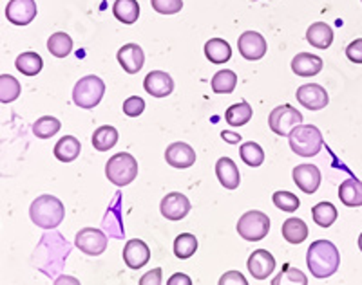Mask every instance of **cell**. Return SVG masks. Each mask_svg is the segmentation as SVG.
<instances>
[{
  "label": "cell",
  "instance_id": "obj_13",
  "mask_svg": "<svg viewBox=\"0 0 362 285\" xmlns=\"http://www.w3.org/2000/svg\"><path fill=\"white\" fill-rule=\"evenodd\" d=\"M297 102L310 110H321L328 105L329 98L325 87L317 85V83H306L300 85L296 92Z\"/></svg>",
  "mask_w": 362,
  "mask_h": 285
},
{
  "label": "cell",
  "instance_id": "obj_4",
  "mask_svg": "<svg viewBox=\"0 0 362 285\" xmlns=\"http://www.w3.org/2000/svg\"><path fill=\"white\" fill-rule=\"evenodd\" d=\"M105 177L116 186H127L138 177V161L127 152L115 154L105 164Z\"/></svg>",
  "mask_w": 362,
  "mask_h": 285
},
{
  "label": "cell",
  "instance_id": "obj_33",
  "mask_svg": "<svg viewBox=\"0 0 362 285\" xmlns=\"http://www.w3.org/2000/svg\"><path fill=\"white\" fill-rule=\"evenodd\" d=\"M198 251V238L190 233H181L174 241V255L181 260H187Z\"/></svg>",
  "mask_w": 362,
  "mask_h": 285
},
{
  "label": "cell",
  "instance_id": "obj_25",
  "mask_svg": "<svg viewBox=\"0 0 362 285\" xmlns=\"http://www.w3.org/2000/svg\"><path fill=\"white\" fill-rule=\"evenodd\" d=\"M205 56L212 63H225L232 58L230 44L223 38H212L205 44Z\"/></svg>",
  "mask_w": 362,
  "mask_h": 285
},
{
  "label": "cell",
  "instance_id": "obj_14",
  "mask_svg": "<svg viewBox=\"0 0 362 285\" xmlns=\"http://www.w3.org/2000/svg\"><path fill=\"white\" fill-rule=\"evenodd\" d=\"M248 271L255 280H267L274 269H276V258L267 249H255L248 258Z\"/></svg>",
  "mask_w": 362,
  "mask_h": 285
},
{
  "label": "cell",
  "instance_id": "obj_31",
  "mask_svg": "<svg viewBox=\"0 0 362 285\" xmlns=\"http://www.w3.org/2000/svg\"><path fill=\"white\" fill-rule=\"evenodd\" d=\"M21 83L11 74H0V103H13L21 96Z\"/></svg>",
  "mask_w": 362,
  "mask_h": 285
},
{
  "label": "cell",
  "instance_id": "obj_1",
  "mask_svg": "<svg viewBox=\"0 0 362 285\" xmlns=\"http://www.w3.org/2000/svg\"><path fill=\"white\" fill-rule=\"evenodd\" d=\"M306 264L313 278L325 280L337 273L341 265V253L329 241H315L306 253Z\"/></svg>",
  "mask_w": 362,
  "mask_h": 285
},
{
  "label": "cell",
  "instance_id": "obj_9",
  "mask_svg": "<svg viewBox=\"0 0 362 285\" xmlns=\"http://www.w3.org/2000/svg\"><path fill=\"white\" fill-rule=\"evenodd\" d=\"M238 47L239 54L248 61H257L261 58H264L267 54V40L261 33L257 31H245L241 37L238 38Z\"/></svg>",
  "mask_w": 362,
  "mask_h": 285
},
{
  "label": "cell",
  "instance_id": "obj_46",
  "mask_svg": "<svg viewBox=\"0 0 362 285\" xmlns=\"http://www.w3.org/2000/svg\"><path fill=\"white\" fill-rule=\"evenodd\" d=\"M358 249L362 251V233H361V236H358Z\"/></svg>",
  "mask_w": 362,
  "mask_h": 285
},
{
  "label": "cell",
  "instance_id": "obj_2",
  "mask_svg": "<svg viewBox=\"0 0 362 285\" xmlns=\"http://www.w3.org/2000/svg\"><path fill=\"white\" fill-rule=\"evenodd\" d=\"M29 217L38 228L54 229L62 224L64 217H66V206L54 195H40L31 202Z\"/></svg>",
  "mask_w": 362,
  "mask_h": 285
},
{
  "label": "cell",
  "instance_id": "obj_44",
  "mask_svg": "<svg viewBox=\"0 0 362 285\" xmlns=\"http://www.w3.org/2000/svg\"><path fill=\"white\" fill-rule=\"evenodd\" d=\"M167 284H169V285H192V280H190L187 274L176 273V274H173V278H170Z\"/></svg>",
  "mask_w": 362,
  "mask_h": 285
},
{
  "label": "cell",
  "instance_id": "obj_8",
  "mask_svg": "<svg viewBox=\"0 0 362 285\" xmlns=\"http://www.w3.org/2000/svg\"><path fill=\"white\" fill-rule=\"evenodd\" d=\"M74 244L82 253L89 255V257H98L107 249L109 238L107 235L100 229L95 228H83L76 233Z\"/></svg>",
  "mask_w": 362,
  "mask_h": 285
},
{
  "label": "cell",
  "instance_id": "obj_21",
  "mask_svg": "<svg viewBox=\"0 0 362 285\" xmlns=\"http://www.w3.org/2000/svg\"><path fill=\"white\" fill-rule=\"evenodd\" d=\"M306 40L317 49H328L332 42H334V29L325 24V22H315L306 31Z\"/></svg>",
  "mask_w": 362,
  "mask_h": 285
},
{
  "label": "cell",
  "instance_id": "obj_40",
  "mask_svg": "<svg viewBox=\"0 0 362 285\" xmlns=\"http://www.w3.org/2000/svg\"><path fill=\"white\" fill-rule=\"evenodd\" d=\"M145 110V102L140 96H131L124 102V114L129 118H138Z\"/></svg>",
  "mask_w": 362,
  "mask_h": 285
},
{
  "label": "cell",
  "instance_id": "obj_43",
  "mask_svg": "<svg viewBox=\"0 0 362 285\" xmlns=\"http://www.w3.org/2000/svg\"><path fill=\"white\" fill-rule=\"evenodd\" d=\"M160 284H161V269L148 271V273L140 280V285H160Z\"/></svg>",
  "mask_w": 362,
  "mask_h": 285
},
{
  "label": "cell",
  "instance_id": "obj_28",
  "mask_svg": "<svg viewBox=\"0 0 362 285\" xmlns=\"http://www.w3.org/2000/svg\"><path fill=\"white\" fill-rule=\"evenodd\" d=\"M15 67H17L18 73H22L24 76H37L38 73L44 67V60L38 53L33 51H28V53H22L21 56L15 61Z\"/></svg>",
  "mask_w": 362,
  "mask_h": 285
},
{
  "label": "cell",
  "instance_id": "obj_6",
  "mask_svg": "<svg viewBox=\"0 0 362 285\" xmlns=\"http://www.w3.org/2000/svg\"><path fill=\"white\" fill-rule=\"evenodd\" d=\"M270 231V219L267 213L252 210L245 213L238 222V233L241 238L248 242H259Z\"/></svg>",
  "mask_w": 362,
  "mask_h": 285
},
{
  "label": "cell",
  "instance_id": "obj_5",
  "mask_svg": "<svg viewBox=\"0 0 362 285\" xmlns=\"http://www.w3.org/2000/svg\"><path fill=\"white\" fill-rule=\"evenodd\" d=\"M105 94V83L102 78L89 74V76L80 78L73 89V102L80 109H95L102 102Z\"/></svg>",
  "mask_w": 362,
  "mask_h": 285
},
{
  "label": "cell",
  "instance_id": "obj_23",
  "mask_svg": "<svg viewBox=\"0 0 362 285\" xmlns=\"http://www.w3.org/2000/svg\"><path fill=\"white\" fill-rule=\"evenodd\" d=\"M82 150V145L74 135H64L60 141L54 145V157H57L60 163H73L76 157L80 155Z\"/></svg>",
  "mask_w": 362,
  "mask_h": 285
},
{
  "label": "cell",
  "instance_id": "obj_10",
  "mask_svg": "<svg viewBox=\"0 0 362 285\" xmlns=\"http://www.w3.org/2000/svg\"><path fill=\"white\" fill-rule=\"evenodd\" d=\"M161 215L167 220H183L190 212V200L180 192H170L161 199Z\"/></svg>",
  "mask_w": 362,
  "mask_h": 285
},
{
  "label": "cell",
  "instance_id": "obj_47",
  "mask_svg": "<svg viewBox=\"0 0 362 285\" xmlns=\"http://www.w3.org/2000/svg\"><path fill=\"white\" fill-rule=\"evenodd\" d=\"M361 2H362V0H361Z\"/></svg>",
  "mask_w": 362,
  "mask_h": 285
},
{
  "label": "cell",
  "instance_id": "obj_15",
  "mask_svg": "<svg viewBox=\"0 0 362 285\" xmlns=\"http://www.w3.org/2000/svg\"><path fill=\"white\" fill-rule=\"evenodd\" d=\"M144 89L154 98H167L174 90V80L169 73L151 71L144 80Z\"/></svg>",
  "mask_w": 362,
  "mask_h": 285
},
{
  "label": "cell",
  "instance_id": "obj_7",
  "mask_svg": "<svg viewBox=\"0 0 362 285\" xmlns=\"http://www.w3.org/2000/svg\"><path fill=\"white\" fill-rule=\"evenodd\" d=\"M300 123H303V114L292 105L276 107L268 116V126L277 135H288Z\"/></svg>",
  "mask_w": 362,
  "mask_h": 285
},
{
  "label": "cell",
  "instance_id": "obj_26",
  "mask_svg": "<svg viewBox=\"0 0 362 285\" xmlns=\"http://www.w3.org/2000/svg\"><path fill=\"white\" fill-rule=\"evenodd\" d=\"M283 238L290 244H300L308 238V226L305 220L288 219L283 222Z\"/></svg>",
  "mask_w": 362,
  "mask_h": 285
},
{
  "label": "cell",
  "instance_id": "obj_42",
  "mask_svg": "<svg viewBox=\"0 0 362 285\" xmlns=\"http://www.w3.org/2000/svg\"><path fill=\"white\" fill-rule=\"evenodd\" d=\"M219 285H248V281L239 271H228L219 278Z\"/></svg>",
  "mask_w": 362,
  "mask_h": 285
},
{
  "label": "cell",
  "instance_id": "obj_16",
  "mask_svg": "<svg viewBox=\"0 0 362 285\" xmlns=\"http://www.w3.org/2000/svg\"><path fill=\"white\" fill-rule=\"evenodd\" d=\"M116 58L127 74H138L144 69L145 53L138 44H125L124 47H119Z\"/></svg>",
  "mask_w": 362,
  "mask_h": 285
},
{
  "label": "cell",
  "instance_id": "obj_35",
  "mask_svg": "<svg viewBox=\"0 0 362 285\" xmlns=\"http://www.w3.org/2000/svg\"><path fill=\"white\" fill-rule=\"evenodd\" d=\"M62 128V123L60 119L53 118V116H44V118L37 119L33 123V134L38 139H49L54 134H58V131Z\"/></svg>",
  "mask_w": 362,
  "mask_h": 285
},
{
  "label": "cell",
  "instance_id": "obj_34",
  "mask_svg": "<svg viewBox=\"0 0 362 285\" xmlns=\"http://www.w3.org/2000/svg\"><path fill=\"white\" fill-rule=\"evenodd\" d=\"M312 217L317 226L329 228L337 220V208L332 202H319L312 208Z\"/></svg>",
  "mask_w": 362,
  "mask_h": 285
},
{
  "label": "cell",
  "instance_id": "obj_30",
  "mask_svg": "<svg viewBox=\"0 0 362 285\" xmlns=\"http://www.w3.org/2000/svg\"><path fill=\"white\" fill-rule=\"evenodd\" d=\"M47 51L57 58L69 56L71 51H73V38L62 31L51 35L49 40H47Z\"/></svg>",
  "mask_w": 362,
  "mask_h": 285
},
{
  "label": "cell",
  "instance_id": "obj_24",
  "mask_svg": "<svg viewBox=\"0 0 362 285\" xmlns=\"http://www.w3.org/2000/svg\"><path fill=\"white\" fill-rule=\"evenodd\" d=\"M112 15L122 24L131 25L140 17V4L138 0H116L112 6Z\"/></svg>",
  "mask_w": 362,
  "mask_h": 285
},
{
  "label": "cell",
  "instance_id": "obj_20",
  "mask_svg": "<svg viewBox=\"0 0 362 285\" xmlns=\"http://www.w3.org/2000/svg\"><path fill=\"white\" fill-rule=\"evenodd\" d=\"M292 71L300 78L317 76L322 71V60L315 54L299 53L292 60Z\"/></svg>",
  "mask_w": 362,
  "mask_h": 285
},
{
  "label": "cell",
  "instance_id": "obj_22",
  "mask_svg": "<svg viewBox=\"0 0 362 285\" xmlns=\"http://www.w3.org/2000/svg\"><path fill=\"white\" fill-rule=\"evenodd\" d=\"M339 199L348 208H358L362 206V181L357 177H350L339 188Z\"/></svg>",
  "mask_w": 362,
  "mask_h": 285
},
{
  "label": "cell",
  "instance_id": "obj_37",
  "mask_svg": "<svg viewBox=\"0 0 362 285\" xmlns=\"http://www.w3.org/2000/svg\"><path fill=\"white\" fill-rule=\"evenodd\" d=\"M274 285H306L308 284V278L305 277V273L303 271H299V269L292 267V265H284V269L279 273V277L274 278V281H272Z\"/></svg>",
  "mask_w": 362,
  "mask_h": 285
},
{
  "label": "cell",
  "instance_id": "obj_17",
  "mask_svg": "<svg viewBox=\"0 0 362 285\" xmlns=\"http://www.w3.org/2000/svg\"><path fill=\"white\" fill-rule=\"evenodd\" d=\"M165 161L173 168L183 170V168H190L196 163V152L187 142H173V145H169L167 152H165Z\"/></svg>",
  "mask_w": 362,
  "mask_h": 285
},
{
  "label": "cell",
  "instance_id": "obj_3",
  "mask_svg": "<svg viewBox=\"0 0 362 285\" xmlns=\"http://www.w3.org/2000/svg\"><path fill=\"white\" fill-rule=\"evenodd\" d=\"M290 148L293 154L300 157H313L321 152L325 139H322L321 131L313 125H297L288 134Z\"/></svg>",
  "mask_w": 362,
  "mask_h": 285
},
{
  "label": "cell",
  "instance_id": "obj_39",
  "mask_svg": "<svg viewBox=\"0 0 362 285\" xmlns=\"http://www.w3.org/2000/svg\"><path fill=\"white\" fill-rule=\"evenodd\" d=\"M151 6L160 15H176L183 8V0H151Z\"/></svg>",
  "mask_w": 362,
  "mask_h": 285
},
{
  "label": "cell",
  "instance_id": "obj_29",
  "mask_svg": "<svg viewBox=\"0 0 362 285\" xmlns=\"http://www.w3.org/2000/svg\"><path fill=\"white\" fill-rule=\"evenodd\" d=\"M252 116H254V110H252V107L248 105L247 102H241V103H235V105H230L225 112V119L230 126L247 125V123L252 119Z\"/></svg>",
  "mask_w": 362,
  "mask_h": 285
},
{
  "label": "cell",
  "instance_id": "obj_32",
  "mask_svg": "<svg viewBox=\"0 0 362 285\" xmlns=\"http://www.w3.org/2000/svg\"><path fill=\"white\" fill-rule=\"evenodd\" d=\"M210 85H212V90L216 94H230L234 92L235 85H238V76H235L234 71H219V73L214 74Z\"/></svg>",
  "mask_w": 362,
  "mask_h": 285
},
{
  "label": "cell",
  "instance_id": "obj_12",
  "mask_svg": "<svg viewBox=\"0 0 362 285\" xmlns=\"http://www.w3.org/2000/svg\"><path fill=\"white\" fill-rule=\"evenodd\" d=\"M292 176L297 188H299L300 192L308 193V195L315 193L319 186H321V170L315 164H299V166L293 168Z\"/></svg>",
  "mask_w": 362,
  "mask_h": 285
},
{
  "label": "cell",
  "instance_id": "obj_36",
  "mask_svg": "<svg viewBox=\"0 0 362 285\" xmlns=\"http://www.w3.org/2000/svg\"><path fill=\"white\" fill-rule=\"evenodd\" d=\"M239 155H241L243 163L252 168H257L264 163L263 148L254 141H248L245 142V145H241V148H239Z\"/></svg>",
  "mask_w": 362,
  "mask_h": 285
},
{
  "label": "cell",
  "instance_id": "obj_45",
  "mask_svg": "<svg viewBox=\"0 0 362 285\" xmlns=\"http://www.w3.org/2000/svg\"><path fill=\"white\" fill-rule=\"evenodd\" d=\"M221 138L225 139V141H228V142H239V141H241V135L234 134V132H228V131L221 132Z\"/></svg>",
  "mask_w": 362,
  "mask_h": 285
},
{
  "label": "cell",
  "instance_id": "obj_18",
  "mask_svg": "<svg viewBox=\"0 0 362 285\" xmlns=\"http://www.w3.org/2000/svg\"><path fill=\"white\" fill-rule=\"evenodd\" d=\"M151 260V249L140 238H132L125 244L124 248V262L127 267L131 269H140Z\"/></svg>",
  "mask_w": 362,
  "mask_h": 285
},
{
  "label": "cell",
  "instance_id": "obj_27",
  "mask_svg": "<svg viewBox=\"0 0 362 285\" xmlns=\"http://www.w3.org/2000/svg\"><path fill=\"white\" fill-rule=\"evenodd\" d=\"M118 131H116L115 126L103 125L100 128H96L90 141H93V147L98 152H107L118 142Z\"/></svg>",
  "mask_w": 362,
  "mask_h": 285
},
{
  "label": "cell",
  "instance_id": "obj_38",
  "mask_svg": "<svg viewBox=\"0 0 362 285\" xmlns=\"http://www.w3.org/2000/svg\"><path fill=\"white\" fill-rule=\"evenodd\" d=\"M272 200H274V204H276L277 208L283 210V212H288V213L296 212V210L300 206V200L297 199L296 193L284 192V190L274 193Z\"/></svg>",
  "mask_w": 362,
  "mask_h": 285
},
{
  "label": "cell",
  "instance_id": "obj_19",
  "mask_svg": "<svg viewBox=\"0 0 362 285\" xmlns=\"http://www.w3.org/2000/svg\"><path fill=\"white\" fill-rule=\"evenodd\" d=\"M216 176H218L221 186H225L226 190H235L241 183V174L238 170V164L230 157H221L216 163Z\"/></svg>",
  "mask_w": 362,
  "mask_h": 285
},
{
  "label": "cell",
  "instance_id": "obj_41",
  "mask_svg": "<svg viewBox=\"0 0 362 285\" xmlns=\"http://www.w3.org/2000/svg\"><path fill=\"white\" fill-rule=\"evenodd\" d=\"M346 56L354 63H362V38H357L346 47Z\"/></svg>",
  "mask_w": 362,
  "mask_h": 285
},
{
  "label": "cell",
  "instance_id": "obj_11",
  "mask_svg": "<svg viewBox=\"0 0 362 285\" xmlns=\"http://www.w3.org/2000/svg\"><path fill=\"white\" fill-rule=\"evenodd\" d=\"M6 18L13 25H28L37 18V2L35 0H9L6 8Z\"/></svg>",
  "mask_w": 362,
  "mask_h": 285
}]
</instances>
